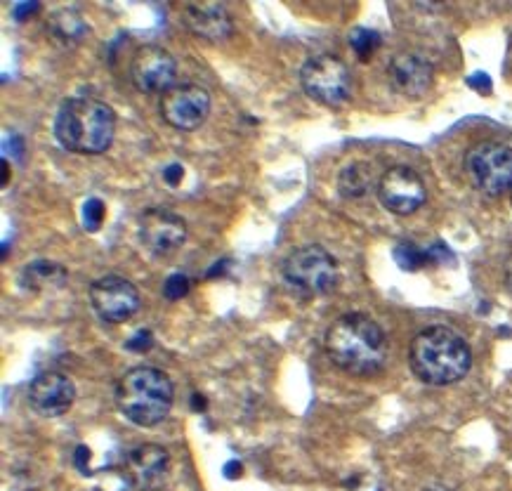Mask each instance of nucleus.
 Instances as JSON below:
<instances>
[{
  "label": "nucleus",
  "mask_w": 512,
  "mask_h": 491,
  "mask_svg": "<svg viewBox=\"0 0 512 491\" xmlns=\"http://www.w3.org/2000/svg\"><path fill=\"white\" fill-rule=\"evenodd\" d=\"M137 234H140V241L149 253L163 258V255L175 253L185 244L187 222L168 208H149L140 215Z\"/></svg>",
  "instance_id": "9b49d317"
},
{
  "label": "nucleus",
  "mask_w": 512,
  "mask_h": 491,
  "mask_svg": "<svg viewBox=\"0 0 512 491\" xmlns=\"http://www.w3.org/2000/svg\"><path fill=\"white\" fill-rule=\"evenodd\" d=\"M409 364L420 381L442 388L465 378L472 366V352L461 333L446 326H430L413 338Z\"/></svg>",
  "instance_id": "7ed1b4c3"
},
{
  "label": "nucleus",
  "mask_w": 512,
  "mask_h": 491,
  "mask_svg": "<svg viewBox=\"0 0 512 491\" xmlns=\"http://www.w3.org/2000/svg\"><path fill=\"white\" fill-rule=\"evenodd\" d=\"M465 173L482 194H505L512 189V149L494 140L475 144L465 154Z\"/></svg>",
  "instance_id": "423d86ee"
},
{
  "label": "nucleus",
  "mask_w": 512,
  "mask_h": 491,
  "mask_svg": "<svg viewBox=\"0 0 512 491\" xmlns=\"http://www.w3.org/2000/svg\"><path fill=\"white\" fill-rule=\"evenodd\" d=\"M173 383L154 366H135L116 385V407L130 423L154 428L173 409Z\"/></svg>",
  "instance_id": "20e7f679"
},
{
  "label": "nucleus",
  "mask_w": 512,
  "mask_h": 491,
  "mask_svg": "<svg viewBox=\"0 0 512 491\" xmlns=\"http://www.w3.org/2000/svg\"><path fill=\"white\" fill-rule=\"evenodd\" d=\"M423 491H454V489L444 487V484H430V487H425Z\"/></svg>",
  "instance_id": "473e14b6"
},
{
  "label": "nucleus",
  "mask_w": 512,
  "mask_h": 491,
  "mask_svg": "<svg viewBox=\"0 0 512 491\" xmlns=\"http://www.w3.org/2000/svg\"><path fill=\"white\" fill-rule=\"evenodd\" d=\"M182 175H185V168H182L180 163H170V166H168L166 170H163V180H166L170 187L180 185Z\"/></svg>",
  "instance_id": "bb28decb"
},
{
  "label": "nucleus",
  "mask_w": 512,
  "mask_h": 491,
  "mask_svg": "<svg viewBox=\"0 0 512 491\" xmlns=\"http://www.w3.org/2000/svg\"><path fill=\"white\" fill-rule=\"evenodd\" d=\"M180 17L194 36L208 43H222L234 34L232 15L220 3H187L182 5Z\"/></svg>",
  "instance_id": "dca6fc26"
},
{
  "label": "nucleus",
  "mask_w": 512,
  "mask_h": 491,
  "mask_svg": "<svg viewBox=\"0 0 512 491\" xmlns=\"http://www.w3.org/2000/svg\"><path fill=\"white\" fill-rule=\"evenodd\" d=\"M392 258H395V263L402 267L404 272H418L423 270L425 265H430L428 248H420L413 244V241H399L395 251H392Z\"/></svg>",
  "instance_id": "aec40b11"
},
{
  "label": "nucleus",
  "mask_w": 512,
  "mask_h": 491,
  "mask_svg": "<svg viewBox=\"0 0 512 491\" xmlns=\"http://www.w3.org/2000/svg\"><path fill=\"white\" fill-rule=\"evenodd\" d=\"M189 293V279L185 274H170L163 284V298L166 300H182Z\"/></svg>",
  "instance_id": "5701e85b"
},
{
  "label": "nucleus",
  "mask_w": 512,
  "mask_h": 491,
  "mask_svg": "<svg viewBox=\"0 0 512 491\" xmlns=\"http://www.w3.org/2000/svg\"><path fill=\"white\" fill-rule=\"evenodd\" d=\"M350 48L354 50V55L359 57L361 62H369L376 50L380 48V34L373 29H364V26H357L352 29L350 34Z\"/></svg>",
  "instance_id": "412c9836"
},
{
  "label": "nucleus",
  "mask_w": 512,
  "mask_h": 491,
  "mask_svg": "<svg viewBox=\"0 0 512 491\" xmlns=\"http://www.w3.org/2000/svg\"><path fill=\"white\" fill-rule=\"evenodd\" d=\"M76 385L59 371H45L29 385V404L36 414L57 418L74 407Z\"/></svg>",
  "instance_id": "4468645a"
},
{
  "label": "nucleus",
  "mask_w": 512,
  "mask_h": 491,
  "mask_svg": "<svg viewBox=\"0 0 512 491\" xmlns=\"http://www.w3.org/2000/svg\"><path fill=\"white\" fill-rule=\"evenodd\" d=\"M505 286L512 291V255L508 258V263H505Z\"/></svg>",
  "instance_id": "c756f323"
},
{
  "label": "nucleus",
  "mask_w": 512,
  "mask_h": 491,
  "mask_svg": "<svg viewBox=\"0 0 512 491\" xmlns=\"http://www.w3.org/2000/svg\"><path fill=\"white\" fill-rule=\"evenodd\" d=\"M152 345H154L152 331H140V333H135V336L128 340L126 348L130 352H147V350H152Z\"/></svg>",
  "instance_id": "b1692460"
},
{
  "label": "nucleus",
  "mask_w": 512,
  "mask_h": 491,
  "mask_svg": "<svg viewBox=\"0 0 512 491\" xmlns=\"http://www.w3.org/2000/svg\"><path fill=\"white\" fill-rule=\"evenodd\" d=\"M284 281L295 296L317 298L338 284V265L333 255L317 244L300 246L284 260Z\"/></svg>",
  "instance_id": "39448f33"
},
{
  "label": "nucleus",
  "mask_w": 512,
  "mask_h": 491,
  "mask_svg": "<svg viewBox=\"0 0 512 491\" xmlns=\"http://www.w3.org/2000/svg\"><path fill=\"white\" fill-rule=\"evenodd\" d=\"M74 463H76V468L81 470L83 475H90V468H88V463H90V449L85 447V444H78V447H76Z\"/></svg>",
  "instance_id": "a878e982"
},
{
  "label": "nucleus",
  "mask_w": 512,
  "mask_h": 491,
  "mask_svg": "<svg viewBox=\"0 0 512 491\" xmlns=\"http://www.w3.org/2000/svg\"><path fill=\"white\" fill-rule=\"evenodd\" d=\"M177 64L161 45H142L137 48L133 62H130V78L140 93H163L166 95L175 81Z\"/></svg>",
  "instance_id": "f8f14e48"
},
{
  "label": "nucleus",
  "mask_w": 512,
  "mask_h": 491,
  "mask_svg": "<svg viewBox=\"0 0 512 491\" xmlns=\"http://www.w3.org/2000/svg\"><path fill=\"white\" fill-rule=\"evenodd\" d=\"M116 135V116L109 104L95 97H69L59 104L55 137L67 152L97 156L111 147Z\"/></svg>",
  "instance_id": "f03ea898"
},
{
  "label": "nucleus",
  "mask_w": 512,
  "mask_h": 491,
  "mask_svg": "<svg viewBox=\"0 0 512 491\" xmlns=\"http://www.w3.org/2000/svg\"><path fill=\"white\" fill-rule=\"evenodd\" d=\"M24 286L34 288H45V286H62L67 281V270L57 263H48V260H38V263L26 265L22 274Z\"/></svg>",
  "instance_id": "6ab92c4d"
},
{
  "label": "nucleus",
  "mask_w": 512,
  "mask_h": 491,
  "mask_svg": "<svg viewBox=\"0 0 512 491\" xmlns=\"http://www.w3.org/2000/svg\"><path fill=\"white\" fill-rule=\"evenodd\" d=\"M210 114V95L201 85H175L161 100L163 121L177 130L199 128Z\"/></svg>",
  "instance_id": "1a4fd4ad"
},
{
  "label": "nucleus",
  "mask_w": 512,
  "mask_h": 491,
  "mask_svg": "<svg viewBox=\"0 0 512 491\" xmlns=\"http://www.w3.org/2000/svg\"><path fill=\"white\" fill-rule=\"evenodd\" d=\"M38 10H41V5L38 3H15L12 5V17H15L17 22H24V19L36 15Z\"/></svg>",
  "instance_id": "393cba45"
},
{
  "label": "nucleus",
  "mask_w": 512,
  "mask_h": 491,
  "mask_svg": "<svg viewBox=\"0 0 512 491\" xmlns=\"http://www.w3.org/2000/svg\"><path fill=\"white\" fill-rule=\"evenodd\" d=\"M300 83L314 102L324 107H340L352 95V74L336 55H317L305 62Z\"/></svg>",
  "instance_id": "0eeeda50"
},
{
  "label": "nucleus",
  "mask_w": 512,
  "mask_h": 491,
  "mask_svg": "<svg viewBox=\"0 0 512 491\" xmlns=\"http://www.w3.org/2000/svg\"><path fill=\"white\" fill-rule=\"evenodd\" d=\"M373 187L378 189L376 173H373V166H369V163L357 161L340 170L338 192L343 194L345 199H361V196L369 194Z\"/></svg>",
  "instance_id": "f3484780"
},
{
  "label": "nucleus",
  "mask_w": 512,
  "mask_h": 491,
  "mask_svg": "<svg viewBox=\"0 0 512 491\" xmlns=\"http://www.w3.org/2000/svg\"><path fill=\"white\" fill-rule=\"evenodd\" d=\"M192 407H194L196 411L206 409V399H203L201 395H194V397H192Z\"/></svg>",
  "instance_id": "7c9ffc66"
},
{
  "label": "nucleus",
  "mask_w": 512,
  "mask_h": 491,
  "mask_svg": "<svg viewBox=\"0 0 512 491\" xmlns=\"http://www.w3.org/2000/svg\"><path fill=\"white\" fill-rule=\"evenodd\" d=\"M387 78L390 85L399 95L409 97V100H418L432 88L435 81V69L418 52H402L395 60L387 64Z\"/></svg>",
  "instance_id": "2eb2a0df"
},
{
  "label": "nucleus",
  "mask_w": 512,
  "mask_h": 491,
  "mask_svg": "<svg viewBox=\"0 0 512 491\" xmlns=\"http://www.w3.org/2000/svg\"><path fill=\"white\" fill-rule=\"evenodd\" d=\"M104 215H107V208L100 199H88L83 206V225L88 232H97L102 227Z\"/></svg>",
  "instance_id": "4be33fe9"
},
{
  "label": "nucleus",
  "mask_w": 512,
  "mask_h": 491,
  "mask_svg": "<svg viewBox=\"0 0 512 491\" xmlns=\"http://www.w3.org/2000/svg\"><path fill=\"white\" fill-rule=\"evenodd\" d=\"M378 199L387 211L395 215H411L428 199V189L416 170L409 166H395L385 170L378 180Z\"/></svg>",
  "instance_id": "6e6552de"
},
{
  "label": "nucleus",
  "mask_w": 512,
  "mask_h": 491,
  "mask_svg": "<svg viewBox=\"0 0 512 491\" xmlns=\"http://www.w3.org/2000/svg\"><path fill=\"white\" fill-rule=\"evenodd\" d=\"M468 85H470V88L479 90V93H489V90H491V78L487 74H482V71H477V74H472L468 78Z\"/></svg>",
  "instance_id": "cd10ccee"
},
{
  "label": "nucleus",
  "mask_w": 512,
  "mask_h": 491,
  "mask_svg": "<svg viewBox=\"0 0 512 491\" xmlns=\"http://www.w3.org/2000/svg\"><path fill=\"white\" fill-rule=\"evenodd\" d=\"M324 343L328 359L352 376H373L387 362L385 331L366 314H343L328 326Z\"/></svg>",
  "instance_id": "f257e3e1"
},
{
  "label": "nucleus",
  "mask_w": 512,
  "mask_h": 491,
  "mask_svg": "<svg viewBox=\"0 0 512 491\" xmlns=\"http://www.w3.org/2000/svg\"><path fill=\"white\" fill-rule=\"evenodd\" d=\"M241 470H244V466L239 461H229L225 466V477L227 480H236V477H241Z\"/></svg>",
  "instance_id": "c85d7f7f"
},
{
  "label": "nucleus",
  "mask_w": 512,
  "mask_h": 491,
  "mask_svg": "<svg viewBox=\"0 0 512 491\" xmlns=\"http://www.w3.org/2000/svg\"><path fill=\"white\" fill-rule=\"evenodd\" d=\"M168 451L159 444H140L123 458V475L137 491H156L166 484Z\"/></svg>",
  "instance_id": "ddd939ff"
},
{
  "label": "nucleus",
  "mask_w": 512,
  "mask_h": 491,
  "mask_svg": "<svg viewBox=\"0 0 512 491\" xmlns=\"http://www.w3.org/2000/svg\"><path fill=\"white\" fill-rule=\"evenodd\" d=\"M48 26H50L52 36L67 45L81 43L85 34H88V24L83 22V17L78 15L76 10H57L55 15L50 17Z\"/></svg>",
  "instance_id": "a211bd4d"
},
{
  "label": "nucleus",
  "mask_w": 512,
  "mask_h": 491,
  "mask_svg": "<svg viewBox=\"0 0 512 491\" xmlns=\"http://www.w3.org/2000/svg\"><path fill=\"white\" fill-rule=\"evenodd\" d=\"M10 180V161L3 159V185H8Z\"/></svg>",
  "instance_id": "2f4dec72"
},
{
  "label": "nucleus",
  "mask_w": 512,
  "mask_h": 491,
  "mask_svg": "<svg viewBox=\"0 0 512 491\" xmlns=\"http://www.w3.org/2000/svg\"><path fill=\"white\" fill-rule=\"evenodd\" d=\"M90 303L104 322H126L140 310V293L123 277H102L90 286Z\"/></svg>",
  "instance_id": "9d476101"
}]
</instances>
